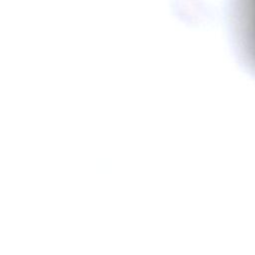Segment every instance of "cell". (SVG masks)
I'll list each match as a JSON object with an SVG mask.
<instances>
[{"label": "cell", "instance_id": "cell-1", "mask_svg": "<svg viewBox=\"0 0 255 255\" xmlns=\"http://www.w3.org/2000/svg\"><path fill=\"white\" fill-rule=\"evenodd\" d=\"M230 19L237 46L255 70V0H230Z\"/></svg>", "mask_w": 255, "mask_h": 255}]
</instances>
